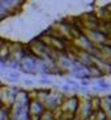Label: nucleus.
Here are the masks:
<instances>
[{
  "instance_id": "f257e3e1",
  "label": "nucleus",
  "mask_w": 111,
  "mask_h": 120,
  "mask_svg": "<svg viewBox=\"0 0 111 120\" xmlns=\"http://www.w3.org/2000/svg\"><path fill=\"white\" fill-rule=\"evenodd\" d=\"M93 114L92 106H90V97L81 95L77 97V108H76L75 119L76 120H85Z\"/></svg>"
},
{
  "instance_id": "20e7f679",
  "label": "nucleus",
  "mask_w": 111,
  "mask_h": 120,
  "mask_svg": "<svg viewBox=\"0 0 111 120\" xmlns=\"http://www.w3.org/2000/svg\"><path fill=\"white\" fill-rule=\"evenodd\" d=\"M8 76V81H18L20 80V72L18 71H7V72H4V76Z\"/></svg>"
},
{
  "instance_id": "423d86ee",
  "label": "nucleus",
  "mask_w": 111,
  "mask_h": 120,
  "mask_svg": "<svg viewBox=\"0 0 111 120\" xmlns=\"http://www.w3.org/2000/svg\"><path fill=\"white\" fill-rule=\"evenodd\" d=\"M8 107H5V106H3V107L0 108V120H5L7 117H8Z\"/></svg>"
},
{
  "instance_id": "7ed1b4c3",
  "label": "nucleus",
  "mask_w": 111,
  "mask_h": 120,
  "mask_svg": "<svg viewBox=\"0 0 111 120\" xmlns=\"http://www.w3.org/2000/svg\"><path fill=\"white\" fill-rule=\"evenodd\" d=\"M99 110H102L107 120H111V97H99Z\"/></svg>"
},
{
  "instance_id": "f03ea898",
  "label": "nucleus",
  "mask_w": 111,
  "mask_h": 120,
  "mask_svg": "<svg viewBox=\"0 0 111 120\" xmlns=\"http://www.w3.org/2000/svg\"><path fill=\"white\" fill-rule=\"evenodd\" d=\"M45 111V107L42 103L38 102L37 99H31L29 103V117L30 120H39L42 112Z\"/></svg>"
},
{
  "instance_id": "0eeeda50",
  "label": "nucleus",
  "mask_w": 111,
  "mask_h": 120,
  "mask_svg": "<svg viewBox=\"0 0 111 120\" xmlns=\"http://www.w3.org/2000/svg\"><path fill=\"white\" fill-rule=\"evenodd\" d=\"M25 84H26V85H31V81H29V80H27V81H25Z\"/></svg>"
},
{
  "instance_id": "6e6552de",
  "label": "nucleus",
  "mask_w": 111,
  "mask_h": 120,
  "mask_svg": "<svg viewBox=\"0 0 111 120\" xmlns=\"http://www.w3.org/2000/svg\"><path fill=\"white\" fill-rule=\"evenodd\" d=\"M4 72H5V71H1V69H0V76H4Z\"/></svg>"
},
{
  "instance_id": "39448f33",
  "label": "nucleus",
  "mask_w": 111,
  "mask_h": 120,
  "mask_svg": "<svg viewBox=\"0 0 111 120\" xmlns=\"http://www.w3.org/2000/svg\"><path fill=\"white\" fill-rule=\"evenodd\" d=\"M39 120H56L55 119V115H54V111H48V110H45L39 117Z\"/></svg>"
}]
</instances>
